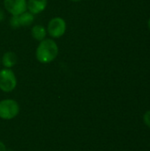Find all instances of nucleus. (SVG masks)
<instances>
[{"label": "nucleus", "mask_w": 150, "mask_h": 151, "mask_svg": "<svg viewBox=\"0 0 150 151\" xmlns=\"http://www.w3.org/2000/svg\"><path fill=\"white\" fill-rule=\"evenodd\" d=\"M58 55V46L52 39H43L40 42L35 51L36 59L42 64H49Z\"/></svg>", "instance_id": "obj_1"}, {"label": "nucleus", "mask_w": 150, "mask_h": 151, "mask_svg": "<svg viewBox=\"0 0 150 151\" xmlns=\"http://www.w3.org/2000/svg\"><path fill=\"white\" fill-rule=\"evenodd\" d=\"M19 112V104L12 99L0 101V118L5 120L14 119Z\"/></svg>", "instance_id": "obj_2"}, {"label": "nucleus", "mask_w": 150, "mask_h": 151, "mask_svg": "<svg viewBox=\"0 0 150 151\" xmlns=\"http://www.w3.org/2000/svg\"><path fill=\"white\" fill-rule=\"evenodd\" d=\"M17 86V78L10 68H4L0 71V89L4 92H11Z\"/></svg>", "instance_id": "obj_3"}, {"label": "nucleus", "mask_w": 150, "mask_h": 151, "mask_svg": "<svg viewBox=\"0 0 150 151\" xmlns=\"http://www.w3.org/2000/svg\"><path fill=\"white\" fill-rule=\"evenodd\" d=\"M66 31V22L61 17L52 18L47 27V33L52 38H60L62 37Z\"/></svg>", "instance_id": "obj_4"}, {"label": "nucleus", "mask_w": 150, "mask_h": 151, "mask_svg": "<svg viewBox=\"0 0 150 151\" xmlns=\"http://www.w3.org/2000/svg\"><path fill=\"white\" fill-rule=\"evenodd\" d=\"M4 5L11 16H19L27 10V0H4Z\"/></svg>", "instance_id": "obj_5"}, {"label": "nucleus", "mask_w": 150, "mask_h": 151, "mask_svg": "<svg viewBox=\"0 0 150 151\" xmlns=\"http://www.w3.org/2000/svg\"><path fill=\"white\" fill-rule=\"evenodd\" d=\"M48 4V0H27V10L32 14L42 12Z\"/></svg>", "instance_id": "obj_6"}, {"label": "nucleus", "mask_w": 150, "mask_h": 151, "mask_svg": "<svg viewBox=\"0 0 150 151\" xmlns=\"http://www.w3.org/2000/svg\"><path fill=\"white\" fill-rule=\"evenodd\" d=\"M17 55L12 51H7L5 52L2 57V65L4 66V68H11L17 64Z\"/></svg>", "instance_id": "obj_7"}, {"label": "nucleus", "mask_w": 150, "mask_h": 151, "mask_svg": "<svg viewBox=\"0 0 150 151\" xmlns=\"http://www.w3.org/2000/svg\"><path fill=\"white\" fill-rule=\"evenodd\" d=\"M31 35L36 41H42L47 35V29L42 25H35L31 29Z\"/></svg>", "instance_id": "obj_8"}, {"label": "nucleus", "mask_w": 150, "mask_h": 151, "mask_svg": "<svg viewBox=\"0 0 150 151\" xmlns=\"http://www.w3.org/2000/svg\"><path fill=\"white\" fill-rule=\"evenodd\" d=\"M19 19L20 26H22V27H27V26H30L34 22V16L31 12L26 11L25 12H23L20 15H19Z\"/></svg>", "instance_id": "obj_9"}, {"label": "nucleus", "mask_w": 150, "mask_h": 151, "mask_svg": "<svg viewBox=\"0 0 150 151\" xmlns=\"http://www.w3.org/2000/svg\"><path fill=\"white\" fill-rule=\"evenodd\" d=\"M10 25L12 28L17 29L19 27H20V23H19V16H11L10 19Z\"/></svg>", "instance_id": "obj_10"}, {"label": "nucleus", "mask_w": 150, "mask_h": 151, "mask_svg": "<svg viewBox=\"0 0 150 151\" xmlns=\"http://www.w3.org/2000/svg\"><path fill=\"white\" fill-rule=\"evenodd\" d=\"M143 121H144L145 125H146L147 127H149L150 128V110L149 111H148L144 114V116H143Z\"/></svg>", "instance_id": "obj_11"}, {"label": "nucleus", "mask_w": 150, "mask_h": 151, "mask_svg": "<svg viewBox=\"0 0 150 151\" xmlns=\"http://www.w3.org/2000/svg\"><path fill=\"white\" fill-rule=\"evenodd\" d=\"M4 19H5V14L4 12V11L2 9H0V22L4 21Z\"/></svg>", "instance_id": "obj_12"}, {"label": "nucleus", "mask_w": 150, "mask_h": 151, "mask_svg": "<svg viewBox=\"0 0 150 151\" xmlns=\"http://www.w3.org/2000/svg\"><path fill=\"white\" fill-rule=\"evenodd\" d=\"M0 151H6V148H5V145L0 142Z\"/></svg>", "instance_id": "obj_13"}, {"label": "nucleus", "mask_w": 150, "mask_h": 151, "mask_svg": "<svg viewBox=\"0 0 150 151\" xmlns=\"http://www.w3.org/2000/svg\"><path fill=\"white\" fill-rule=\"evenodd\" d=\"M148 26H149V28L150 30V18L149 19V22H148Z\"/></svg>", "instance_id": "obj_14"}, {"label": "nucleus", "mask_w": 150, "mask_h": 151, "mask_svg": "<svg viewBox=\"0 0 150 151\" xmlns=\"http://www.w3.org/2000/svg\"><path fill=\"white\" fill-rule=\"evenodd\" d=\"M71 1H72V2H80L82 0H71Z\"/></svg>", "instance_id": "obj_15"}]
</instances>
